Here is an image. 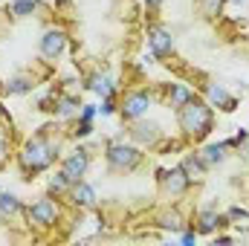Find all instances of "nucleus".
Listing matches in <instances>:
<instances>
[{"instance_id": "obj_5", "label": "nucleus", "mask_w": 249, "mask_h": 246, "mask_svg": "<svg viewBox=\"0 0 249 246\" xmlns=\"http://www.w3.org/2000/svg\"><path fill=\"white\" fill-rule=\"evenodd\" d=\"M81 217H84V209H78L61 194L41 197L38 203L29 206V220L38 241H67L72 229L81 223Z\"/></svg>"}, {"instance_id": "obj_7", "label": "nucleus", "mask_w": 249, "mask_h": 246, "mask_svg": "<svg viewBox=\"0 0 249 246\" xmlns=\"http://www.w3.org/2000/svg\"><path fill=\"white\" fill-rule=\"evenodd\" d=\"M18 148H20V133H18V124H15V119H12L9 107L0 102V171H3V168L15 159Z\"/></svg>"}, {"instance_id": "obj_2", "label": "nucleus", "mask_w": 249, "mask_h": 246, "mask_svg": "<svg viewBox=\"0 0 249 246\" xmlns=\"http://www.w3.org/2000/svg\"><path fill=\"white\" fill-rule=\"evenodd\" d=\"M122 136L148 154H183L214 130V107L183 81H127L116 105Z\"/></svg>"}, {"instance_id": "obj_3", "label": "nucleus", "mask_w": 249, "mask_h": 246, "mask_svg": "<svg viewBox=\"0 0 249 246\" xmlns=\"http://www.w3.org/2000/svg\"><path fill=\"white\" fill-rule=\"evenodd\" d=\"M64 53L70 41L53 0L0 3V99L29 96L50 84Z\"/></svg>"}, {"instance_id": "obj_1", "label": "nucleus", "mask_w": 249, "mask_h": 246, "mask_svg": "<svg viewBox=\"0 0 249 246\" xmlns=\"http://www.w3.org/2000/svg\"><path fill=\"white\" fill-rule=\"evenodd\" d=\"M58 9L70 61L84 87L113 99L136 70L145 41V9L139 0H53Z\"/></svg>"}, {"instance_id": "obj_6", "label": "nucleus", "mask_w": 249, "mask_h": 246, "mask_svg": "<svg viewBox=\"0 0 249 246\" xmlns=\"http://www.w3.org/2000/svg\"><path fill=\"white\" fill-rule=\"evenodd\" d=\"M29 206L15 194H0V244H35Z\"/></svg>"}, {"instance_id": "obj_8", "label": "nucleus", "mask_w": 249, "mask_h": 246, "mask_svg": "<svg viewBox=\"0 0 249 246\" xmlns=\"http://www.w3.org/2000/svg\"><path fill=\"white\" fill-rule=\"evenodd\" d=\"M0 3H3V0H0Z\"/></svg>"}, {"instance_id": "obj_4", "label": "nucleus", "mask_w": 249, "mask_h": 246, "mask_svg": "<svg viewBox=\"0 0 249 246\" xmlns=\"http://www.w3.org/2000/svg\"><path fill=\"white\" fill-rule=\"evenodd\" d=\"M93 133V122L87 116H75V119H53V122L41 124L29 139L20 142L15 162L23 180H35L44 171H50L53 165H58L67 154L70 145H75L78 139Z\"/></svg>"}]
</instances>
